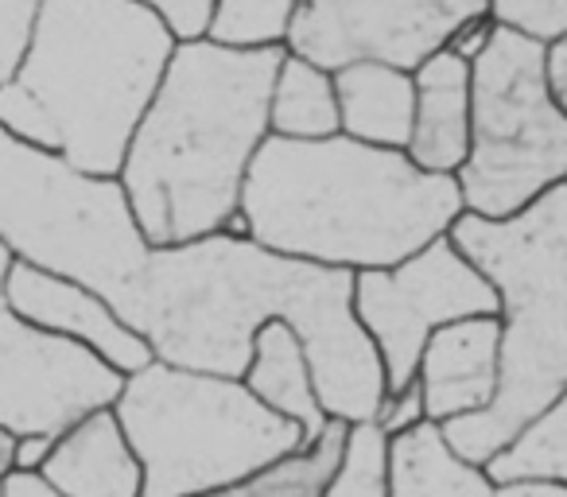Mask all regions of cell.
Instances as JSON below:
<instances>
[{"mask_svg":"<svg viewBox=\"0 0 567 497\" xmlns=\"http://www.w3.org/2000/svg\"><path fill=\"white\" fill-rule=\"evenodd\" d=\"M284 319L303 342L319 404L347 424L378 416L385 365L354 315V272L265 249L229 229L152 249L128 327L152 358L245 377L252 339Z\"/></svg>","mask_w":567,"mask_h":497,"instance_id":"cell-1","label":"cell"},{"mask_svg":"<svg viewBox=\"0 0 567 497\" xmlns=\"http://www.w3.org/2000/svg\"><path fill=\"white\" fill-rule=\"evenodd\" d=\"M463 214L455 175L424 172L404 148L347 133L260 141L241 187L245 234L331 269H393Z\"/></svg>","mask_w":567,"mask_h":497,"instance_id":"cell-2","label":"cell"},{"mask_svg":"<svg viewBox=\"0 0 567 497\" xmlns=\"http://www.w3.org/2000/svg\"><path fill=\"white\" fill-rule=\"evenodd\" d=\"M288 48L179 40L121 159V187L152 249L218 234L268 136V94Z\"/></svg>","mask_w":567,"mask_h":497,"instance_id":"cell-3","label":"cell"},{"mask_svg":"<svg viewBox=\"0 0 567 497\" xmlns=\"http://www.w3.org/2000/svg\"><path fill=\"white\" fill-rule=\"evenodd\" d=\"M175 43L144 0H43L24 63L0 86V125L90 175H117Z\"/></svg>","mask_w":567,"mask_h":497,"instance_id":"cell-4","label":"cell"},{"mask_svg":"<svg viewBox=\"0 0 567 497\" xmlns=\"http://www.w3.org/2000/svg\"><path fill=\"white\" fill-rule=\"evenodd\" d=\"M458 253L494 284L502 370L486 408L440 424L447 447L486 466L567 389V179L509 218L463 210L447 229Z\"/></svg>","mask_w":567,"mask_h":497,"instance_id":"cell-5","label":"cell"},{"mask_svg":"<svg viewBox=\"0 0 567 497\" xmlns=\"http://www.w3.org/2000/svg\"><path fill=\"white\" fill-rule=\"evenodd\" d=\"M144 470V497H198L300 451V424L268 408L241 377L152 358L113 401Z\"/></svg>","mask_w":567,"mask_h":497,"instance_id":"cell-6","label":"cell"},{"mask_svg":"<svg viewBox=\"0 0 567 497\" xmlns=\"http://www.w3.org/2000/svg\"><path fill=\"white\" fill-rule=\"evenodd\" d=\"M0 245L12 261L94 288L128 323L148 265L117 175H90L0 125Z\"/></svg>","mask_w":567,"mask_h":497,"instance_id":"cell-7","label":"cell"},{"mask_svg":"<svg viewBox=\"0 0 567 497\" xmlns=\"http://www.w3.org/2000/svg\"><path fill=\"white\" fill-rule=\"evenodd\" d=\"M463 210L509 218L567 179V113L551 97L544 43L494 24L471 59V148L455 172Z\"/></svg>","mask_w":567,"mask_h":497,"instance_id":"cell-8","label":"cell"},{"mask_svg":"<svg viewBox=\"0 0 567 497\" xmlns=\"http://www.w3.org/2000/svg\"><path fill=\"white\" fill-rule=\"evenodd\" d=\"M497 308L494 284L458 253L451 234L427 241L393 269L354 272V315L381 354L385 389L416 377L435 327L466 315H497Z\"/></svg>","mask_w":567,"mask_h":497,"instance_id":"cell-9","label":"cell"},{"mask_svg":"<svg viewBox=\"0 0 567 497\" xmlns=\"http://www.w3.org/2000/svg\"><path fill=\"white\" fill-rule=\"evenodd\" d=\"M12 253L0 245V424L17 435H59L66 424L117 401L125 373L94 350L40 331L4 300Z\"/></svg>","mask_w":567,"mask_h":497,"instance_id":"cell-10","label":"cell"},{"mask_svg":"<svg viewBox=\"0 0 567 497\" xmlns=\"http://www.w3.org/2000/svg\"><path fill=\"white\" fill-rule=\"evenodd\" d=\"M486 12L489 0H300L288 51L327 71L354 59H385L412 71L458 24Z\"/></svg>","mask_w":567,"mask_h":497,"instance_id":"cell-11","label":"cell"},{"mask_svg":"<svg viewBox=\"0 0 567 497\" xmlns=\"http://www.w3.org/2000/svg\"><path fill=\"white\" fill-rule=\"evenodd\" d=\"M4 300L20 319L94 350L102 362H110L125 377L152 362L148 339L133 331L105 296H97L79 280L35 269L28 261H12L4 272Z\"/></svg>","mask_w":567,"mask_h":497,"instance_id":"cell-12","label":"cell"},{"mask_svg":"<svg viewBox=\"0 0 567 497\" xmlns=\"http://www.w3.org/2000/svg\"><path fill=\"white\" fill-rule=\"evenodd\" d=\"M502 370V315H466L443 323L424 342L416 381L424 389V416L447 424L494 401Z\"/></svg>","mask_w":567,"mask_h":497,"instance_id":"cell-13","label":"cell"},{"mask_svg":"<svg viewBox=\"0 0 567 497\" xmlns=\"http://www.w3.org/2000/svg\"><path fill=\"white\" fill-rule=\"evenodd\" d=\"M35 474L63 497H144L141 458L113 404L66 424Z\"/></svg>","mask_w":567,"mask_h":497,"instance_id":"cell-14","label":"cell"},{"mask_svg":"<svg viewBox=\"0 0 567 497\" xmlns=\"http://www.w3.org/2000/svg\"><path fill=\"white\" fill-rule=\"evenodd\" d=\"M416 117L404 144L424 172L455 175L471 148V63L451 48H435L412 66Z\"/></svg>","mask_w":567,"mask_h":497,"instance_id":"cell-15","label":"cell"},{"mask_svg":"<svg viewBox=\"0 0 567 497\" xmlns=\"http://www.w3.org/2000/svg\"><path fill=\"white\" fill-rule=\"evenodd\" d=\"M339 133L381 148H404L416 117V79L385 59H354L334 66Z\"/></svg>","mask_w":567,"mask_h":497,"instance_id":"cell-16","label":"cell"},{"mask_svg":"<svg viewBox=\"0 0 567 497\" xmlns=\"http://www.w3.org/2000/svg\"><path fill=\"white\" fill-rule=\"evenodd\" d=\"M245 385L280 416L296 420L303 432L300 451H308L311 443L323 435V427L331 424L327 408L319 404L316 377H311V362L303 354V342L284 319H272L257 331L252 339V362L245 370Z\"/></svg>","mask_w":567,"mask_h":497,"instance_id":"cell-17","label":"cell"},{"mask_svg":"<svg viewBox=\"0 0 567 497\" xmlns=\"http://www.w3.org/2000/svg\"><path fill=\"white\" fill-rule=\"evenodd\" d=\"M494 489L489 474L458 458L432 420L389 439V497H494Z\"/></svg>","mask_w":567,"mask_h":497,"instance_id":"cell-18","label":"cell"},{"mask_svg":"<svg viewBox=\"0 0 567 497\" xmlns=\"http://www.w3.org/2000/svg\"><path fill=\"white\" fill-rule=\"evenodd\" d=\"M268 133L292 141H319L339 133L334 74L296 51H284L268 94Z\"/></svg>","mask_w":567,"mask_h":497,"instance_id":"cell-19","label":"cell"},{"mask_svg":"<svg viewBox=\"0 0 567 497\" xmlns=\"http://www.w3.org/2000/svg\"><path fill=\"white\" fill-rule=\"evenodd\" d=\"M482 470L494 486L505 482H559L567 486V389L540 408Z\"/></svg>","mask_w":567,"mask_h":497,"instance_id":"cell-20","label":"cell"},{"mask_svg":"<svg viewBox=\"0 0 567 497\" xmlns=\"http://www.w3.org/2000/svg\"><path fill=\"white\" fill-rule=\"evenodd\" d=\"M347 427H350L347 420L331 416V424L323 427V435L308 451L284 455L272 466H265V470L234 482V486L210 489V494H198V497H319L327 478H331V470L339 466Z\"/></svg>","mask_w":567,"mask_h":497,"instance_id":"cell-21","label":"cell"},{"mask_svg":"<svg viewBox=\"0 0 567 497\" xmlns=\"http://www.w3.org/2000/svg\"><path fill=\"white\" fill-rule=\"evenodd\" d=\"M300 0H214L206 40L226 48H288Z\"/></svg>","mask_w":567,"mask_h":497,"instance_id":"cell-22","label":"cell"},{"mask_svg":"<svg viewBox=\"0 0 567 497\" xmlns=\"http://www.w3.org/2000/svg\"><path fill=\"white\" fill-rule=\"evenodd\" d=\"M319 497H389V435L373 420L347 427L339 466Z\"/></svg>","mask_w":567,"mask_h":497,"instance_id":"cell-23","label":"cell"},{"mask_svg":"<svg viewBox=\"0 0 567 497\" xmlns=\"http://www.w3.org/2000/svg\"><path fill=\"white\" fill-rule=\"evenodd\" d=\"M489 20L551 43L567 35V0H489Z\"/></svg>","mask_w":567,"mask_h":497,"instance_id":"cell-24","label":"cell"},{"mask_svg":"<svg viewBox=\"0 0 567 497\" xmlns=\"http://www.w3.org/2000/svg\"><path fill=\"white\" fill-rule=\"evenodd\" d=\"M43 0H0V86L24 63Z\"/></svg>","mask_w":567,"mask_h":497,"instance_id":"cell-25","label":"cell"},{"mask_svg":"<svg viewBox=\"0 0 567 497\" xmlns=\"http://www.w3.org/2000/svg\"><path fill=\"white\" fill-rule=\"evenodd\" d=\"M424 389H420V381L412 377L409 385L401 389H385V396H381L378 404V416H373V424L381 427V432L393 439V435L409 432V427L424 424Z\"/></svg>","mask_w":567,"mask_h":497,"instance_id":"cell-26","label":"cell"},{"mask_svg":"<svg viewBox=\"0 0 567 497\" xmlns=\"http://www.w3.org/2000/svg\"><path fill=\"white\" fill-rule=\"evenodd\" d=\"M159 17L167 20V28L175 32V40H198L206 32L214 0H144Z\"/></svg>","mask_w":567,"mask_h":497,"instance_id":"cell-27","label":"cell"},{"mask_svg":"<svg viewBox=\"0 0 567 497\" xmlns=\"http://www.w3.org/2000/svg\"><path fill=\"white\" fill-rule=\"evenodd\" d=\"M489 35H494V20H489V12H486V17H474V20H466V24H458L455 32L447 35L443 48H451L458 59L471 63L474 55H482V48L489 43Z\"/></svg>","mask_w":567,"mask_h":497,"instance_id":"cell-28","label":"cell"},{"mask_svg":"<svg viewBox=\"0 0 567 497\" xmlns=\"http://www.w3.org/2000/svg\"><path fill=\"white\" fill-rule=\"evenodd\" d=\"M544 71H548L551 97H556L559 110L567 113V35L544 43Z\"/></svg>","mask_w":567,"mask_h":497,"instance_id":"cell-29","label":"cell"},{"mask_svg":"<svg viewBox=\"0 0 567 497\" xmlns=\"http://www.w3.org/2000/svg\"><path fill=\"white\" fill-rule=\"evenodd\" d=\"M0 497H63V494H55V489H51L35 470H17V474L4 478Z\"/></svg>","mask_w":567,"mask_h":497,"instance_id":"cell-30","label":"cell"},{"mask_svg":"<svg viewBox=\"0 0 567 497\" xmlns=\"http://www.w3.org/2000/svg\"><path fill=\"white\" fill-rule=\"evenodd\" d=\"M51 443H55V435H43V432H28L20 435L17 443V470H40L43 458H48Z\"/></svg>","mask_w":567,"mask_h":497,"instance_id":"cell-31","label":"cell"},{"mask_svg":"<svg viewBox=\"0 0 567 497\" xmlns=\"http://www.w3.org/2000/svg\"><path fill=\"white\" fill-rule=\"evenodd\" d=\"M494 497H567V486H559V482H505L494 489Z\"/></svg>","mask_w":567,"mask_h":497,"instance_id":"cell-32","label":"cell"},{"mask_svg":"<svg viewBox=\"0 0 567 497\" xmlns=\"http://www.w3.org/2000/svg\"><path fill=\"white\" fill-rule=\"evenodd\" d=\"M17 443H20V435L0 424V482L9 478V474H17Z\"/></svg>","mask_w":567,"mask_h":497,"instance_id":"cell-33","label":"cell"},{"mask_svg":"<svg viewBox=\"0 0 567 497\" xmlns=\"http://www.w3.org/2000/svg\"><path fill=\"white\" fill-rule=\"evenodd\" d=\"M0 486H4V482H0Z\"/></svg>","mask_w":567,"mask_h":497,"instance_id":"cell-34","label":"cell"}]
</instances>
